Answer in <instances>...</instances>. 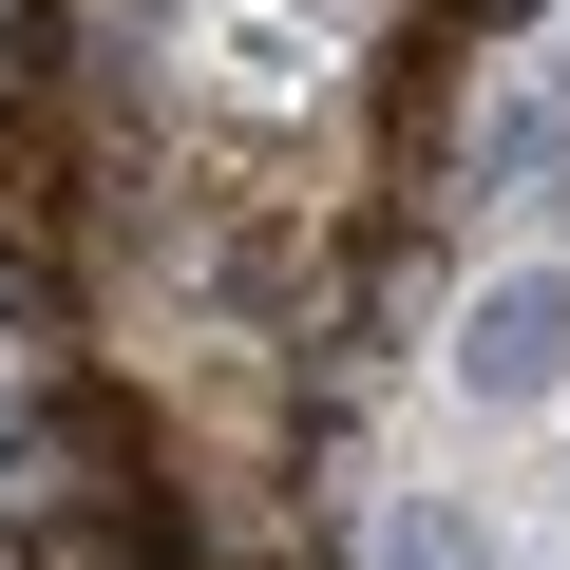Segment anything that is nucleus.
I'll list each match as a JSON object with an SVG mask.
<instances>
[{
    "mask_svg": "<svg viewBox=\"0 0 570 570\" xmlns=\"http://www.w3.org/2000/svg\"><path fill=\"white\" fill-rule=\"evenodd\" d=\"M456 381H475L494 419H532V400L570 381V266H513V285H475V324H456Z\"/></svg>",
    "mask_w": 570,
    "mask_h": 570,
    "instance_id": "obj_1",
    "label": "nucleus"
},
{
    "mask_svg": "<svg viewBox=\"0 0 570 570\" xmlns=\"http://www.w3.org/2000/svg\"><path fill=\"white\" fill-rule=\"evenodd\" d=\"M475 190H494V209H551V190H570V96H513V115L475 134Z\"/></svg>",
    "mask_w": 570,
    "mask_h": 570,
    "instance_id": "obj_2",
    "label": "nucleus"
}]
</instances>
